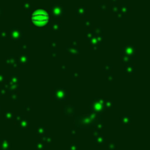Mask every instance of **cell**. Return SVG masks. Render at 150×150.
I'll list each match as a JSON object with an SVG mask.
<instances>
[{
	"instance_id": "1",
	"label": "cell",
	"mask_w": 150,
	"mask_h": 150,
	"mask_svg": "<svg viewBox=\"0 0 150 150\" xmlns=\"http://www.w3.org/2000/svg\"><path fill=\"white\" fill-rule=\"evenodd\" d=\"M31 22L36 26H43L50 22V16L43 11H36L32 13Z\"/></svg>"
}]
</instances>
